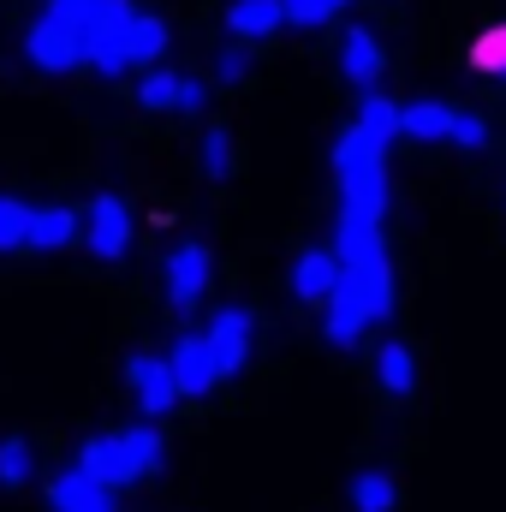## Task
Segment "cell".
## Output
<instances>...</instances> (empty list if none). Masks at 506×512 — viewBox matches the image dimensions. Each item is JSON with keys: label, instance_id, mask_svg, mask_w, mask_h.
Segmentation results:
<instances>
[{"label": "cell", "instance_id": "10", "mask_svg": "<svg viewBox=\"0 0 506 512\" xmlns=\"http://www.w3.org/2000/svg\"><path fill=\"white\" fill-rule=\"evenodd\" d=\"M131 12H137L131 0H48V18H60L84 48H90L96 36H108L114 24H126Z\"/></svg>", "mask_w": 506, "mask_h": 512}, {"label": "cell", "instance_id": "16", "mask_svg": "<svg viewBox=\"0 0 506 512\" xmlns=\"http://www.w3.org/2000/svg\"><path fill=\"white\" fill-rule=\"evenodd\" d=\"M78 227H84V215H72V209H60V203H48V209H30L24 251H66V245L78 239Z\"/></svg>", "mask_w": 506, "mask_h": 512}, {"label": "cell", "instance_id": "15", "mask_svg": "<svg viewBox=\"0 0 506 512\" xmlns=\"http://www.w3.org/2000/svg\"><path fill=\"white\" fill-rule=\"evenodd\" d=\"M381 221L376 215H358V209H340V221H334V256L340 262H370L381 256Z\"/></svg>", "mask_w": 506, "mask_h": 512}, {"label": "cell", "instance_id": "25", "mask_svg": "<svg viewBox=\"0 0 506 512\" xmlns=\"http://www.w3.org/2000/svg\"><path fill=\"white\" fill-rule=\"evenodd\" d=\"M471 66H477V72H489V78H506V24L483 30V36L471 42Z\"/></svg>", "mask_w": 506, "mask_h": 512}, {"label": "cell", "instance_id": "28", "mask_svg": "<svg viewBox=\"0 0 506 512\" xmlns=\"http://www.w3.org/2000/svg\"><path fill=\"white\" fill-rule=\"evenodd\" d=\"M245 72H251V54H245V48H221V60H215V78H221V84H239Z\"/></svg>", "mask_w": 506, "mask_h": 512}, {"label": "cell", "instance_id": "8", "mask_svg": "<svg viewBox=\"0 0 506 512\" xmlns=\"http://www.w3.org/2000/svg\"><path fill=\"white\" fill-rule=\"evenodd\" d=\"M84 245H90V256H102V262H120V256L131 251V209L126 197H114V191H102L96 203H90V215H84Z\"/></svg>", "mask_w": 506, "mask_h": 512}, {"label": "cell", "instance_id": "6", "mask_svg": "<svg viewBox=\"0 0 506 512\" xmlns=\"http://www.w3.org/2000/svg\"><path fill=\"white\" fill-rule=\"evenodd\" d=\"M203 346H209V358H215V376H221V382H227V376H239V370L251 364L256 316H251V310H239V304L215 310V322L203 328Z\"/></svg>", "mask_w": 506, "mask_h": 512}, {"label": "cell", "instance_id": "18", "mask_svg": "<svg viewBox=\"0 0 506 512\" xmlns=\"http://www.w3.org/2000/svg\"><path fill=\"white\" fill-rule=\"evenodd\" d=\"M280 24H286L280 0H233V6H227V30H233L239 42H262V36H274Z\"/></svg>", "mask_w": 506, "mask_h": 512}, {"label": "cell", "instance_id": "7", "mask_svg": "<svg viewBox=\"0 0 506 512\" xmlns=\"http://www.w3.org/2000/svg\"><path fill=\"white\" fill-rule=\"evenodd\" d=\"M209 274H215V256H209V245H197V239L173 245V251H167V262H161L167 304H173V310H197V304H203V292H209Z\"/></svg>", "mask_w": 506, "mask_h": 512}, {"label": "cell", "instance_id": "23", "mask_svg": "<svg viewBox=\"0 0 506 512\" xmlns=\"http://www.w3.org/2000/svg\"><path fill=\"white\" fill-rule=\"evenodd\" d=\"M30 477H36L30 441H24V435H6V441H0V489H24Z\"/></svg>", "mask_w": 506, "mask_h": 512}, {"label": "cell", "instance_id": "24", "mask_svg": "<svg viewBox=\"0 0 506 512\" xmlns=\"http://www.w3.org/2000/svg\"><path fill=\"white\" fill-rule=\"evenodd\" d=\"M352 0H280V12H286V24H298V30H316V24H328V18H340Z\"/></svg>", "mask_w": 506, "mask_h": 512}, {"label": "cell", "instance_id": "5", "mask_svg": "<svg viewBox=\"0 0 506 512\" xmlns=\"http://www.w3.org/2000/svg\"><path fill=\"white\" fill-rule=\"evenodd\" d=\"M399 131L417 137V143H459V149H483L489 126L477 114H459L447 102H405L399 108Z\"/></svg>", "mask_w": 506, "mask_h": 512}, {"label": "cell", "instance_id": "4", "mask_svg": "<svg viewBox=\"0 0 506 512\" xmlns=\"http://www.w3.org/2000/svg\"><path fill=\"white\" fill-rule=\"evenodd\" d=\"M161 54H167V24L149 18V12H131L126 24H114L108 36H96L84 48V66H96L102 78H120V72L161 66Z\"/></svg>", "mask_w": 506, "mask_h": 512}, {"label": "cell", "instance_id": "11", "mask_svg": "<svg viewBox=\"0 0 506 512\" xmlns=\"http://www.w3.org/2000/svg\"><path fill=\"white\" fill-rule=\"evenodd\" d=\"M126 382H131V393H137V411H143V417H167V411L179 405L173 370H167V358H155V352H137V358H131Z\"/></svg>", "mask_w": 506, "mask_h": 512}, {"label": "cell", "instance_id": "27", "mask_svg": "<svg viewBox=\"0 0 506 512\" xmlns=\"http://www.w3.org/2000/svg\"><path fill=\"white\" fill-rule=\"evenodd\" d=\"M203 173H209V179H227V173H233V137L221 126L203 137Z\"/></svg>", "mask_w": 506, "mask_h": 512}, {"label": "cell", "instance_id": "14", "mask_svg": "<svg viewBox=\"0 0 506 512\" xmlns=\"http://www.w3.org/2000/svg\"><path fill=\"white\" fill-rule=\"evenodd\" d=\"M381 66H387V54H381L376 30L352 24V30L340 36V72H346V84H358V90H376V84H381Z\"/></svg>", "mask_w": 506, "mask_h": 512}, {"label": "cell", "instance_id": "17", "mask_svg": "<svg viewBox=\"0 0 506 512\" xmlns=\"http://www.w3.org/2000/svg\"><path fill=\"white\" fill-rule=\"evenodd\" d=\"M334 280H340V256L334 251H304L292 262V298L298 304H322L334 292Z\"/></svg>", "mask_w": 506, "mask_h": 512}, {"label": "cell", "instance_id": "19", "mask_svg": "<svg viewBox=\"0 0 506 512\" xmlns=\"http://www.w3.org/2000/svg\"><path fill=\"white\" fill-rule=\"evenodd\" d=\"M179 84H185V72H173V66H143L137 102H143L149 114H179Z\"/></svg>", "mask_w": 506, "mask_h": 512}, {"label": "cell", "instance_id": "12", "mask_svg": "<svg viewBox=\"0 0 506 512\" xmlns=\"http://www.w3.org/2000/svg\"><path fill=\"white\" fill-rule=\"evenodd\" d=\"M167 370H173V387H179V399H203V393H215V358H209V346H203V334H179L173 340V352H167Z\"/></svg>", "mask_w": 506, "mask_h": 512}, {"label": "cell", "instance_id": "26", "mask_svg": "<svg viewBox=\"0 0 506 512\" xmlns=\"http://www.w3.org/2000/svg\"><path fill=\"white\" fill-rule=\"evenodd\" d=\"M24 227H30V209L18 197H0V251H24Z\"/></svg>", "mask_w": 506, "mask_h": 512}, {"label": "cell", "instance_id": "9", "mask_svg": "<svg viewBox=\"0 0 506 512\" xmlns=\"http://www.w3.org/2000/svg\"><path fill=\"white\" fill-rule=\"evenodd\" d=\"M24 60H30L36 72H78V66H84V42H78L60 18H36V24L24 30Z\"/></svg>", "mask_w": 506, "mask_h": 512}, {"label": "cell", "instance_id": "2", "mask_svg": "<svg viewBox=\"0 0 506 512\" xmlns=\"http://www.w3.org/2000/svg\"><path fill=\"white\" fill-rule=\"evenodd\" d=\"M334 179H340V209L358 215H387V143H376L370 131L346 126L334 137Z\"/></svg>", "mask_w": 506, "mask_h": 512}, {"label": "cell", "instance_id": "22", "mask_svg": "<svg viewBox=\"0 0 506 512\" xmlns=\"http://www.w3.org/2000/svg\"><path fill=\"white\" fill-rule=\"evenodd\" d=\"M358 131H370L376 143H393V137H399V108H393L381 90H364V102H358Z\"/></svg>", "mask_w": 506, "mask_h": 512}, {"label": "cell", "instance_id": "20", "mask_svg": "<svg viewBox=\"0 0 506 512\" xmlns=\"http://www.w3.org/2000/svg\"><path fill=\"white\" fill-rule=\"evenodd\" d=\"M376 382L381 393H393V399H405L411 387H417V358H411V346H381V358H376Z\"/></svg>", "mask_w": 506, "mask_h": 512}, {"label": "cell", "instance_id": "1", "mask_svg": "<svg viewBox=\"0 0 506 512\" xmlns=\"http://www.w3.org/2000/svg\"><path fill=\"white\" fill-rule=\"evenodd\" d=\"M322 334L328 346H358L370 322H387L393 316V268H387V251L370 256V262H340V280L334 292L322 298Z\"/></svg>", "mask_w": 506, "mask_h": 512}, {"label": "cell", "instance_id": "29", "mask_svg": "<svg viewBox=\"0 0 506 512\" xmlns=\"http://www.w3.org/2000/svg\"><path fill=\"white\" fill-rule=\"evenodd\" d=\"M209 108V84L203 78H185L179 84V114H203Z\"/></svg>", "mask_w": 506, "mask_h": 512}, {"label": "cell", "instance_id": "3", "mask_svg": "<svg viewBox=\"0 0 506 512\" xmlns=\"http://www.w3.org/2000/svg\"><path fill=\"white\" fill-rule=\"evenodd\" d=\"M161 459H167L161 435L149 423H137V429H114V435H90L84 453H78V471H90L108 489H131L149 471H161Z\"/></svg>", "mask_w": 506, "mask_h": 512}, {"label": "cell", "instance_id": "21", "mask_svg": "<svg viewBox=\"0 0 506 512\" xmlns=\"http://www.w3.org/2000/svg\"><path fill=\"white\" fill-rule=\"evenodd\" d=\"M352 507L358 512H393L399 507L393 477H387V471H358V477H352Z\"/></svg>", "mask_w": 506, "mask_h": 512}, {"label": "cell", "instance_id": "13", "mask_svg": "<svg viewBox=\"0 0 506 512\" xmlns=\"http://www.w3.org/2000/svg\"><path fill=\"white\" fill-rule=\"evenodd\" d=\"M48 512H114V489L72 465L48 483Z\"/></svg>", "mask_w": 506, "mask_h": 512}]
</instances>
